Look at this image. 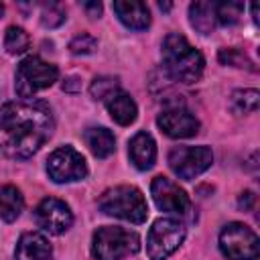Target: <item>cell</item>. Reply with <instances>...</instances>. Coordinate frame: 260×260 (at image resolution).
Returning a JSON list of instances; mask_svg holds the SVG:
<instances>
[{
	"label": "cell",
	"instance_id": "obj_1",
	"mask_svg": "<svg viewBox=\"0 0 260 260\" xmlns=\"http://www.w3.org/2000/svg\"><path fill=\"white\" fill-rule=\"evenodd\" d=\"M55 120L43 100H18L0 108V150L10 158L32 156L53 134Z\"/></svg>",
	"mask_w": 260,
	"mask_h": 260
},
{
	"label": "cell",
	"instance_id": "obj_2",
	"mask_svg": "<svg viewBox=\"0 0 260 260\" xmlns=\"http://www.w3.org/2000/svg\"><path fill=\"white\" fill-rule=\"evenodd\" d=\"M162 67L171 79L195 83L203 73L205 59L183 35L171 32L162 41Z\"/></svg>",
	"mask_w": 260,
	"mask_h": 260
},
{
	"label": "cell",
	"instance_id": "obj_3",
	"mask_svg": "<svg viewBox=\"0 0 260 260\" xmlns=\"http://www.w3.org/2000/svg\"><path fill=\"white\" fill-rule=\"evenodd\" d=\"M98 207L106 215H114L132 223H142L148 215V205L142 191L132 185H118L104 191L98 199Z\"/></svg>",
	"mask_w": 260,
	"mask_h": 260
},
{
	"label": "cell",
	"instance_id": "obj_4",
	"mask_svg": "<svg viewBox=\"0 0 260 260\" xmlns=\"http://www.w3.org/2000/svg\"><path fill=\"white\" fill-rule=\"evenodd\" d=\"M140 250V238L136 232L104 225L98 228L91 240V254L95 260H122Z\"/></svg>",
	"mask_w": 260,
	"mask_h": 260
},
{
	"label": "cell",
	"instance_id": "obj_5",
	"mask_svg": "<svg viewBox=\"0 0 260 260\" xmlns=\"http://www.w3.org/2000/svg\"><path fill=\"white\" fill-rule=\"evenodd\" d=\"M59 77V71L55 65L43 61L37 55H30L26 59H22L16 67V77H14V89L18 93V98L22 100H30V95H35L37 91L51 87Z\"/></svg>",
	"mask_w": 260,
	"mask_h": 260
},
{
	"label": "cell",
	"instance_id": "obj_6",
	"mask_svg": "<svg viewBox=\"0 0 260 260\" xmlns=\"http://www.w3.org/2000/svg\"><path fill=\"white\" fill-rule=\"evenodd\" d=\"M185 240V225L175 217H160L146 236V254L150 260H165Z\"/></svg>",
	"mask_w": 260,
	"mask_h": 260
},
{
	"label": "cell",
	"instance_id": "obj_7",
	"mask_svg": "<svg viewBox=\"0 0 260 260\" xmlns=\"http://www.w3.org/2000/svg\"><path fill=\"white\" fill-rule=\"evenodd\" d=\"M219 250L228 260H256L260 242L254 230L240 221H232L219 234Z\"/></svg>",
	"mask_w": 260,
	"mask_h": 260
},
{
	"label": "cell",
	"instance_id": "obj_8",
	"mask_svg": "<svg viewBox=\"0 0 260 260\" xmlns=\"http://www.w3.org/2000/svg\"><path fill=\"white\" fill-rule=\"evenodd\" d=\"M211 162L213 152L209 146H173L169 152V167L183 181L199 177L211 167Z\"/></svg>",
	"mask_w": 260,
	"mask_h": 260
},
{
	"label": "cell",
	"instance_id": "obj_9",
	"mask_svg": "<svg viewBox=\"0 0 260 260\" xmlns=\"http://www.w3.org/2000/svg\"><path fill=\"white\" fill-rule=\"evenodd\" d=\"M47 173L55 183H71L85 179L87 165L83 154L73 146H59L47 158Z\"/></svg>",
	"mask_w": 260,
	"mask_h": 260
},
{
	"label": "cell",
	"instance_id": "obj_10",
	"mask_svg": "<svg viewBox=\"0 0 260 260\" xmlns=\"http://www.w3.org/2000/svg\"><path fill=\"white\" fill-rule=\"evenodd\" d=\"M150 193L152 199L156 203L158 209L169 211V213H177V215H185L191 209V201L189 195L171 179L158 175L152 179L150 183Z\"/></svg>",
	"mask_w": 260,
	"mask_h": 260
},
{
	"label": "cell",
	"instance_id": "obj_11",
	"mask_svg": "<svg viewBox=\"0 0 260 260\" xmlns=\"http://www.w3.org/2000/svg\"><path fill=\"white\" fill-rule=\"evenodd\" d=\"M35 219H37L39 228H43L45 232L59 236L71 228L73 213L65 201H61L57 197H45L35 209Z\"/></svg>",
	"mask_w": 260,
	"mask_h": 260
},
{
	"label": "cell",
	"instance_id": "obj_12",
	"mask_svg": "<svg viewBox=\"0 0 260 260\" xmlns=\"http://www.w3.org/2000/svg\"><path fill=\"white\" fill-rule=\"evenodd\" d=\"M156 124L171 138H191L199 132V120L185 108H169L160 112Z\"/></svg>",
	"mask_w": 260,
	"mask_h": 260
},
{
	"label": "cell",
	"instance_id": "obj_13",
	"mask_svg": "<svg viewBox=\"0 0 260 260\" xmlns=\"http://www.w3.org/2000/svg\"><path fill=\"white\" fill-rule=\"evenodd\" d=\"M16 260H53V248L41 232H26L20 236L16 250Z\"/></svg>",
	"mask_w": 260,
	"mask_h": 260
},
{
	"label": "cell",
	"instance_id": "obj_14",
	"mask_svg": "<svg viewBox=\"0 0 260 260\" xmlns=\"http://www.w3.org/2000/svg\"><path fill=\"white\" fill-rule=\"evenodd\" d=\"M116 16L120 18L122 24H126L128 28L134 30H144L150 24V10L144 2H136V0H116L112 4Z\"/></svg>",
	"mask_w": 260,
	"mask_h": 260
},
{
	"label": "cell",
	"instance_id": "obj_15",
	"mask_svg": "<svg viewBox=\"0 0 260 260\" xmlns=\"http://www.w3.org/2000/svg\"><path fill=\"white\" fill-rule=\"evenodd\" d=\"M128 154L136 169L146 171L156 160V144L148 132H136L128 142Z\"/></svg>",
	"mask_w": 260,
	"mask_h": 260
},
{
	"label": "cell",
	"instance_id": "obj_16",
	"mask_svg": "<svg viewBox=\"0 0 260 260\" xmlns=\"http://www.w3.org/2000/svg\"><path fill=\"white\" fill-rule=\"evenodd\" d=\"M104 102H106V108H108L112 120L118 122L120 126H130L136 120L138 108H136V102L130 98V93L118 89L110 98H106Z\"/></svg>",
	"mask_w": 260,
	"mask_h": 260
},
{
	"label": "cell",
	"instance_id": "obj_17",
	"mask_svg": "<svg viewBox=\"0 0 260 260\" xmlns=\"http://www.w3.org/2000/svg\"><path fill=\"white\" fill-rule=\"evenodd\" d=\"M83 138H85V144L89 146V150L98 156V158H106L114 152L116 148V138L114 134L104 128V126H91L83 132Z\"/></svg>",
	"mask_w": 260,
	"mask_h": 260
},
{
	"label": "cell",
	"instance_id": "obj_18",
	"mask_svg": "<svg viewBox=\"0 0 260 260\" xmlns=\"http://www.w3.org/2000/svg\"><path fill=\"white\" fill-rule=\"evenodd\" d=\"M189 20L195 30L209 35L215 28V4L213 2H193L189 6Z\"/></svg>",
	"mask_w": 260,
	"mask_h": 260
},
{
	"label": "cell",
	"instance_id": "obj_19",
	"mask_svg": "<svg viewBox=\"0 0 260 260\" xmlns=\"http://www.w3.org/2000/svg\"><path fill=\"white\" fill-rule=\"evenodd\" d=\"M24 207L22 193L14 185H4L0 187V217L4 221H14Z\"/></svg>",
	"mask_w": 260,
	"mask_h": 260
},
{
	"label": "cell",
	"instance_id": "obj_20",
	"mask_svg": "<svg viewBox=\"0 0 260 260\" xmlns=\"http://www.w3.org/2000/svg\"><path fill=\"white\" fill-rule=\"evenodd\" d=\"M28 45H30V39H28V35H26L24 28H20V26H8V28H6L4 47H6V51H8L10 55H20V53H24V51L28 49Z\"/></svg>",
	"mask_w": 260,
	"mask_h": 260
},
{
	"label": "cell",
	"instance_id": "obj_21",
	"mask_svg": "<svg viewBox=\"0 0 260 260\" xmlns=\"http://www.w3.org/2000/svg\"><path fill=\"white\" fill-rule=\"evenodd\" d=\"M244 12V4L242 2H217L215 4V20L223 26H232L240 20Z\"/></svg>",
	"mask_w": 260,
	"mask_h": 260
},
{
	"label": "cell",
	"instance_id": "obj_22",
	"mask_svg": "<svg viewBox=\"0 0 260 260\" xmlns=\"http://www.w3.org/2000/svg\"><path fill=\"white\" fill-rule=\"evenodd\" d=\"M232 108L240 114H250L258 110V91L256 89H238L232 93Z\"/></svg>",
	"mask_w": 260,
	"mask_h": 260
},
{
	"label": "cell",
	"instance_id": "obj_23",
	"mask_svg": "<svg viewBox=\"0 0 260 260\" xmlns=\"http://www.w3.org/2000/svg\"><path fill=\"white\" fill-rule=\"evenodd\" d=\"M219 61L223 65H232V67H242V69H248V71H256V65L252 63V59L242 51V49H236V47H230V49H219Z\"/></svg>",
	"mask_w": 260,
	"mask_h": 260
},
{
	"label": "cell",
	"instance_id": "obj_24",
	"mask_svg": "<svg viewBox=\"0 0 260 260\" xmlns=\"http://www.w3.org/2000/svg\"><path fill=\"white\" fill-rule=\"evenodd\" d=\"M65 8L59 2H45L41 8V22L47 28H55L65 22Z\"/></svg>",
	"mask_w": 260,
	"mask_h": 260
},
{
	"label": "cell",
	"instance_id": "obj_25",
	"mask_svg": "<svg viewBox=\"0 0 260 260\" xmlns=\"http://www.w3.org/2000/svg\"><path fill=\"white\" fill-rule=\"evenodd\" d=\"M114 91H118V77H112V75H102V77H95L89 85V93L91 98L95 100H106L110 98Z\"/></svg>",
	"mask_w": 260,
	"mask_h": 260
},
{
	"label": "cell",
	"instance_id": "obj_26",
	"mask_svg": "<svg viewBox=\"0 0 260 260\" xmlns=\"http://www.w3.org/2000/svg\"><path fill=\"white\" fill-rule=\"evenodd\" d=\"M95 49H98V39L91 37V35H87V32L77 35V37L69 43V51H71L73 55H89V53H93Z\"/></svg>",
	"mask_w": 260,
	"mask_h": 260
},
{
	"label": "cell",
	"instance_id": "obj_27",
	"mask_svg": "<svg viewBox=\"0 0 260 260\" xmlns=\"http://www.w3.org/2000/svg\"><path fill=\"white\" fill-rule=\"evenodd\" d=\"M254 201H256V195L252 191H244L238 199V205H240V209H252Z\"/></svg>",
	"mask_w": 260,
	"mask_h": 260
},
{
	"label": "cell",
	"instance_id": "obj_28",
	"mask_svg": "<svg viewBox=\"0 0 260 260\" xmlns=\"http://www.w3.org/2000/svg\"><path fill=\"white\" fill-rule=\"evenodd\" d=\"M81 6H83V10L87 12V16H91V18H95V16L102 14V4H100V2H83Z\"/></svg>",
	"mask_w": 260,
	"mask_h": 260
},
{
	"label": "cell",
	"instance_id": "obj_29",
	"mask_svg": "<svg viewBox=\"0 0 260 260\" xmlns=\"http://www.w3.org/2000/svg\"><path fill=\"white\" fill-rule=\"evenodd\" d=\"M63 89H65V91H79V89H81V81H79L77 77H67V79L63 81Z\"/></svg>",
	"mask_w": 260,
	"mask_h": 260
},
{
	"label": "cell",
	"instance_id": "obj_30",
	"mask_svg": "<svg viewBox=\"0 0 260 260\" xmlns=\"http://www.w3.org/2000/svg\"><path fill=\"white\" fill-rule=\"evenodd\" d=\"M158 8H160V10H169V8H171V4H169V2H167V4H162V2H158Z\"/></svg>",
	"mask_w": 260,
	"mask_h": 260
},
{
	"label": "cell",
	"instance_id": "obj_31",
	"mask_svg": "<svg viewBox=\"0 0 260 260\" xmlns=\"http://www.w3.org/2000/svg\"><path fill=\"white\" fill-rule=\"evenodd\" d=\"M2 12H4V6H2V4H0V16H2Z\"/></svg>",
	"mask_w": 260,
	"mask_h": 260
}]
</instances>
